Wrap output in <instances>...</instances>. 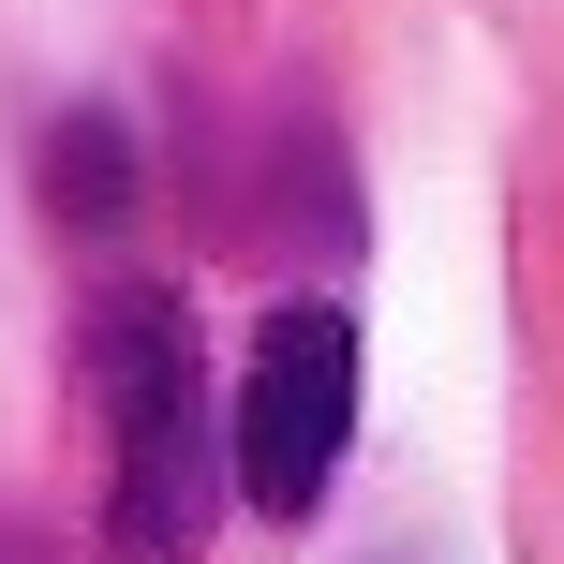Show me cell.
I'll return each instance as SVG.
<instances>
[{
	"instance_id": "7a4b0ae2",
	"label": "cell",
	"mask_w": 564,
	"mask_h": 564,
	"mask_svg": "<svg viewBox=\"0 0 564 564\" xmlns=\"http://www.w3.org/2000/svg\"><path fill=\"white\" fill-rule=\"evenodd\" d=\"M341 446H357V327L327 297H282L253 327L238 401H224V476H238L253 520H312L327 476H341Z\"/></svg>"
},
{
	"instance_id": "3957f363",
	"label": "cell",
	"mask_w": 564,
	"mask_h": 564,
	"mask_svg": "<svg viewBox=\"0 0 564 564\" xmlns=\"http://www.w3.org/2000/svg\"><path fill=\"white\" fill-rule=\"evenodd\" d=\"M119 194H134V164H119V119H59V134H45V208L119 224Z\"/></svg>"
},
{
	"instance_id": "6da1fadb",
	"label": "cell",
	"mask_w": 564,
	"mask_h": 564,
	"mask_svg": "<svg viewBox=\"0 0 564 564\" xmlns=\"http://www.w3.org/2000/svg\"><path fill=\"white\" fill-rule=\"evenodd\" d=\"M89 387H105V564H208L224 535V401L194 371V312L164 282L89 297Z\"/></svg>"
}]
</instances>
